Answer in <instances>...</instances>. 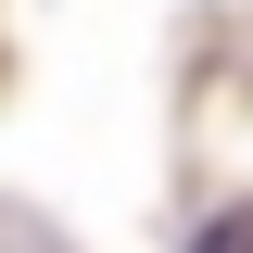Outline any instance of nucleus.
<instances>
[{
    "label": "nucleus",
    "instance_id": "obj_1",
    "mask_svg": "<svg viewBox=\"0 0 253 253\" xmlns=\"http://www.w3.org/2000/svg\"><path fill=\"white\" fill-rule=\"evenodd\" d=\"M190 253H253V215H215V228H203Z\"/></svg>",
    "mask_w": 253,
    "mask_h": 253
}]
</instances>
